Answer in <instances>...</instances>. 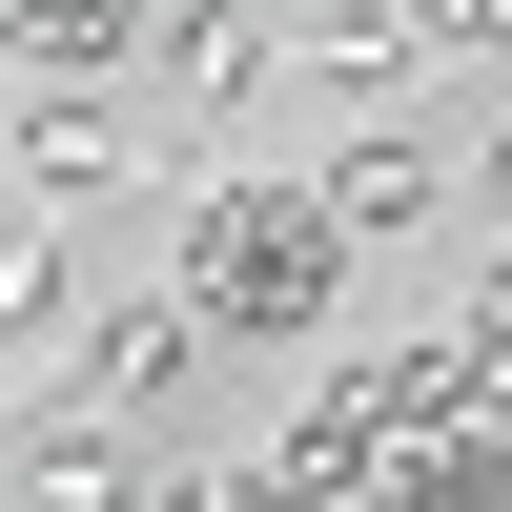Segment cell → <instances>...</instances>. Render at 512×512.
<instances>
[{"label": "cell", "mask_w": 512, "mask_h": 512, "mask_svg": "<svg viewBox=\"0 0 512 512\" xmlns=\"http://www.w3.org/2000/svg\"><path fill=\"white\" fill-rule=\"evenodd\" d=\"M349 308V205L328 185H226L185 226V328H246V349H287V328Z\"/></svg>", "instance_id": "1"}, {"label": "cell", "mask_w": 512, "mask_h": 512, "mask_svg": "<svg viewBox=\"0 0 512 512\" xmlns=\"http://www.w3.org/2000/svg\"><path fill=\"white\" fill-rule=\"evenodd\" d=\"M0 21H21V62H123L144 0H0Z\"/></svg>", "instance_id": "2"}, {"label": "cell", "mask_w": 512, "mask_h": 512, "mask_svg": "<svg viewBox=\"0 0 512 512\" xmlns=\"http://www.w3.org/2000/svg\"><path fill=\"white\" fill-rule=\"evenodd\" d=\"M410 21H431V41H512V0H410Z\"/></svg>", "instance_id": "3"}]
</instances>
